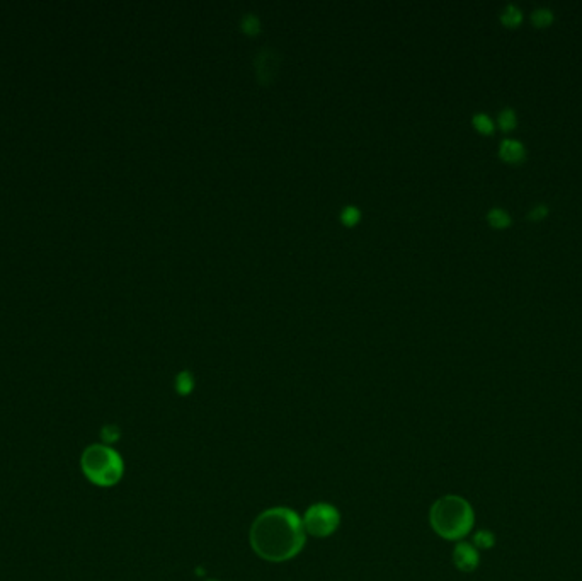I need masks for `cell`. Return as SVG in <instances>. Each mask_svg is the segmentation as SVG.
Masks as SVG:
<instances>
[{
    "label": "cell",
    "instance_id": "obj_1",
    "mask_svg": "<svg viewBox=\"0 0 582 581\" xmlns=\"http://www.w3.org/2000/svg\"><path fill=\"white\" fill-rule=\"evenodd\" d=\"M251 545L266 561H288L305 545L303 522L290 508L266 510L252 523Z\"/></svg>",
    "mask_w": 582,
    "mask_h": 581
},
{
    "label": "cell",
    "instance_id": "obj_2",
    "mask_svg": "<svg viewBox=\"0 0 582 581\" xmlns=\"http://www.w3.org/2000/svg\"><path fill=\"white\" fill-rule=\"evenodd\" d=\"M429 518L436 534L448 540L462 539L474 527V510L459 496L440 498L432 505Z\"/></svg>",
    "mask_w": 582,
    "mask_h": 581
},
{
    "label": "cell",
    "instance_id": "obj_3",
    "mask_svg": "<svg viewBox=\"0 0 582 581\" xmlns=\"http://www.w3.org/2000/svg\"><path fill=\"white\" fill-rule=\"evenodd\" d=\"M80 469L92 484L111 488L121 480L125 473V462L120 453L109 445L94 443L82 452Z\"/></svg>",
    "mask_w": 582,
    "mask_h": 581
},
{
    "label": "cell",
    "instance_id": "obj_4",
    "mask_svg": "<svg viewBox=\"0 0 582 581\" xmlns=\"http://www.w3.org/2000/svg\"><path fill=\"white\" fill-rule=\"evenodd\" d=\"M301 522H303L305 532H308V534H312L315 537H327L331 535L332 532H336V528L339 527L341 515L337 512L336 506L327 503H317L306 510Z\"/></svg>",
    "mask_w": 582,
    "mask_h": 581
},
{
    "label": "cell",
    "instance_id": "obj_5",
    "mask_svg": "<svg viewBox=\"0 0 582 581\" xmlns=\"http://www.w3.org/2000/svg\"><path fill=\"white\" fill-rule=\"evenodd\" d=\"M279 63H281V55L274 48H261L254 56V72H256L257 81L261 84H269L273 78L278 76Z\"/></svg>",
    "mask_w": 582,
    "mask_h": 581
},
{
    "label": "cell",
    "instance_id": "obj_6",
    "mask_svg": "<svg viewBox=\"0 0 582 581\" xmlns=\"http://www.w3.org/2000/svg\"><path fill=\"white\" fill-rule=\"evenodd\" d=\"M453 561L459 571H474L479 566V552L474 545L462 543L454 547Z\"/></svg>",
    "mask_w": 582,
    "mask_h": 581
},
{
    "label": "cell",
    "instance_id": "obj_7",
    "mask_svg": "<svg viewBox=\"0 0 582 581\" xmlns=\"http://www.w3.org/2000/svg\"><path fill=\"white\" fill-rule=\"evenodd\" d=\"M499 154L507 163L518 164L521 160H524L526 157V148H524L523 143L519 140L514 138H506L501 142V147H499Z\"/></svg>",
    "mask_w": 582,
    "mask_h": 581
},
{
    "label": "cell",
    "instance_id": "obj_8",
    "mask_svg": "<svg viewBox=\"0 0 582 581\" xmlns=\"http://www.w3.org/2000/svg\"><path fill=\"white\" fill-rule=\"evenodd\" d=\"M501 19L502 23L507 26H516L521 23V19H523V12H521V9L516 6V4H507L504 11H502Z\"/></svg>",
    "mask_w": 582,
    "mask_h": 581
},
{
    "label": "cell",
    "instance_id": "obj_9",
    "mask_svg": "<svg viewBox=\"0 0 582 581\" xmlns=\"http://www.w3.org/2000/svg\"><path fill=\"white\" fill-rule=\"evenodd\" d=\"M487 218H489V222L494 227H506V225H509V222H511L509 213H507L506 210L501 208V207L490 208L489 213H487Z\"/></svg>",
    "mask_w": 582,
    "mask_h": 581
},
{
    "label": "cell",
    "instance_id": "obj_10",
    "mask_svg": "<svg viewBox=\"0 0 582 581\" xmlns=\"http://www.w3.org/2000/svg\"><path fill=\"white\" fill-rule=\"evenodd\" d=\"M240 28H242L244 31L249 34L257 33L261 29L259 17H257L256 14H251V12H247V14H244L242 19H240Z\"/></svg>",
    "mask_w": 582,
    "mask_h": 581
},
{
    "label": "cell",
    "instance_id": "obj_11",
    "mask_svg": "<svg viewBox=\"0 0 582 581\" xmlns=\"http://www.w3.org/2000/svg\"><path fill=\"white\" fill-rule=\"evenodd\" d=\"M531 19L536 26H549L554 21V12L549 7H538L533 11Z\"/></svg>",
    "mask_w": 582,
    "mask_h": 581
},
{
    "label": "cell",
    "instance_id": "obj_12",
    "mask_svg": "<svg viewBox=\"0 0 582 581\" xmlns=\"http://www.w3.org/2000/svg\"><path fill=\"white\" fill-rule=\"evenodd\" d=\"M194 386V379L189 372H181L176 379V389L179 394H189Z\"/></svg>",
    "mask_w": 582,
    "mask_h": 581
},
{
    "label": "cell",
    "instance_id": "obj_13",
    "mask_svg": "<svg viewBox=\"0 0 582 581\" xmlns=\"http://www.w3.org/2000/svg\"><path fill=\"white\" fill-rule=\"evenodd\" d=\"M474 125L482 133H492L494 132L492 118H490L489 115H485V113H477V115H474Z\"/></svg>",
    "mask_w": 582,
    "mask_h": 581
},
{
    "label": "cell",
    "instance_id": "obj_14",
    "mask_svg": "<svg viewBox=\"0 0 582 581\" xmlns=\"http://www.w3.org/2000/svg\"><path fill=\"white\" fill-rule=\"evenodd\" d=\"M497 123L501 125L502 130H511L516 126V115L511 108L502 109L497 116Z\"/></svg>",
    "mask_w": 582,
    "mask_h": 581
},
{
    "label": "cell",
    "instance_id": "obj_15",
    "mask_svg": "<svg viewBox=\"0 0 582 581\" xmlns=\"http://www.w3.org/2000/svg\"><path fill=\"white\" fill-rule=\"evenodd\" d=\"M496 539H494V534L489 530H480L475 534V545L480 549H489L492 547Z\"/></svg>",
    "mask_w": 582,
    "mask_h": 581
},
{
    "label": "cell",
    "instance_id": "obj_16",
    "mask_svg": "<svg viewBox=\"0 0 582 581\" xmlns=\"http://www.w3.org/2000/svg\"><path fill=\"white\" fill-rule=\"evenodd\" d=\"M360 217L361 212L356 207H353V205H348V207L343 210V213H341V218H343V222H345V224H354Z\"/></svg>",
    "mask_w": 582,
    "mask_h": 581
},
{
    "label": "cell",
    "instance_id": "obj_17",
    "mask_svg": "<svg viewBox=\"0 0 582 581\" xmlns=\"http://www.w3.org/2000/svg\"><path fill=\"white\" fill-rule=\"evenodd\" d=\"M118 436H120V431L116 430V428H104L103 430V440H104V445L108 443H113L115 440H118Z\"/></svg>",
    "mask_w": 582,
    "mask_h": 581
},
{
    "label": "cell",
    "instance_id": "obj_18",
    "mask_svg": "<svg viewBox=\"0 0 582 581\" xmlns=\"http://www.w3.org/2000/svg\"><path fill=\"white\" fill-rule=\"evenodd\" d=\"M546 212H549V208H546V205H541L538 203L533 207L531 212L528 213L529 218H533V220H538V218H544L546 215Z\"/></svg>",
    "mask_w": 582,
    "mask_h": 581
},
{
    "label": "cell",
    "instance_id": "obj_19",
    "mask_svg": "<svg viewBox=\"0 0 582 581\" xmlns=\"http://www.w3.org/2000/svg\"><path fill=\"white\" fill-rule=\"evenodd\" d=\"M209 581H214V580H209Z\"/></svg>",
    "mask_w": 582,
    "mask_h": 581
}]
</instances>
